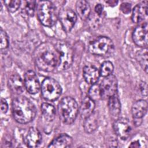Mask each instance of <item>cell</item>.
I'll list each match as a JSON object with an SVG mask.
<instances>
[{
	"instance_id": "obj_28",
	"label": "cell",
	"mask_w": 148,
	"mask_h": 148,
	"mask_svg": "<svg viewBox=\"0 0 148 148\" xmlns=\"http://www.w3.org/2000/svg\"><path fill=\"white\" fill-rule=\"evenodd\" d=\"M0 42H1V51H6L9 46V38L6 32L2 28L0 30Z\"/></svg>"
},
{
	"instance_id": "obj_32",
	"label": "cell",
	"mask_w": 148,
	"mask_h": 148,
	"mask_svg": "<svg viewBox=\"0 0 148 148\" xmlns=\"http://www.w3.org/2000/svg\"><path fill=\"white\" fill-rule=\"evenodd\" d=\"M103 7L101 4H97L95 7V12L98 15L101 16L103 13Z\"/></svg>"
},
{
	"instance_id": "obj_11",
	"label": "cell",
	"mask_w": 148,
	"mask_h": 148,
	"mask_svg": "<svg viewBox=\"0 0 148 148\" xmlns=\"http://www.w3.org/2000/svg\"><path fill=\"white\" fill-rule=\"evenodd\" d=\"M24 85L27 91L31 94L38 93L40 86L36 73L32 71H28L24 75Z\"/></svg>"
},
{
	"instance_id": "obj_29",
	"label": "cell",
	"mask_w": 148,
	"mask_h": 148,
	"mask_svg": "<svg viewBox=\"0 0 148 148\" xmlns=\"http://www.w3.org/2000/svg\"><path fill=\"white\" fill-rule=\"evenodd\" d=\"M4 3L10 12H14L17 10L21 5V1L18 0H7L5 1Z\"/></svg>"
},
{
	"instance_id": "obj_17",
	"label": "cell",
	"mask_w": 148,
	"mask_h": 148,
	"mask_svg": "<svg viewBox=\"0 0 148 148\" xmlns=\"http://www.w3.org/2000/svg\"><path fill=\"white\" fill-rule=\"evenodd\" d=\"M147 110V102L144 99L136 101L132 106V114L134 119H141Z\"/></svg>"
},
{
	"instance_id": "obj_2",
	"label": "cell",
	"mask_w": 148,
	"mask_h": 148,
	"mask_svg": "<svg viewBox=\"0 0 148 148\" xmlns=\"http://www.w3.org/2000/svg\"><path fill=\"white\" fill-rule=\"evenodd\" d=\"M12 110L14 120L21 124H27L32 121L36 114L34 104L23 96L16 97L13 99Z\"/></svg>"
},
{
	"instance_id": "obj_9",
	"label": "cell",
	"mask_w": 148,
	"mask_h": 148,
	"mask_svg": "<svg viewBox=\"0 0 148 148\" xmlns=\"http://www.w3.org/2000/svg\"><path fill=\"white\" fill-rule=\"evenodd\" d=\"M58 18L64 30L67 32L71 31L77 21L76 13L72 9L67 8L60 11Z\"/></svg>"
},
{
	"instance_id": "obj_24",
	"label": "cell",
	"mask_w": 148,
	"mask_h": 148,
	"mask_svg": "<svg viewBox=\"0 0 148 148\" xmlns=\"http://www.w3.org/2000/svg\"><path fill=\"white\" fill-rule=\"evenodd\" d=\"M136 58L140 65L143 70L147 73V47L143 48L138 50L136 54Z\"/></svg>"
},
{
	"instance_id": "obj_12",
	"label": "cell",
	"mask_w": 148,
	"mask_h": 148,
	"mask_svg": "<svg viewBox=\"0 0 148 148\" xmlns=\"http://www.w3.org/2000/svg\"><path fill=\"white\" fill-rule=\"evenodd\" d=\"M115 134L121 139L126 140L130 135L131 127L128 120L120 119L114 121L113 125Z\"/></svg>"
},
{
	"instance_id": "obj_21",
	"label": "cell",
	"mask_w": 148,
	"mask_h": 148,
	"mask_svg": "<svg viewBox=\"0 0 148 148\" xmlns=\"http://www.w3.org/2000/svg\"><path fill=\"white\" fill-rule=\"evenodd\" d=\"M76 10L79 17L82 20H86L88 18L91 8L89 3L84 0H80L77 1L76 3Z\"/></svg>"
},
{
	"instance_id": "obj_30",
	"label": "cell",
	"mask_w": 148,
	"mask_h": 148,
	"mask_svg": "<svg viewBox=\"0 0 148 148\" xmlns=\"http://www.w3.org/2000/svg\"><path fill=\"white\" fill-rule=\"evenodd\" d=\"M120 9L125 14L128 13L129 12H130L131 10V4L127 3V2H124L120 6Z\"/></svg>"
},
{
	"instance_id": "obj_19",
	"label": "cell",
	"mask_w": 148,
	"mask_h": 148,
	"mask_svg": "<svg viewBox=\"0 0 148 148\" xmlns=\"http://www.w3.org/2000/svg\"><path fill=\"white\" fill-rule=\"evenodd\" d=\"M95 103L93 100L88 97H85L81 103L80 107V114L82 119H85L90 116L94 110Z\"/></svg>"
},
{
	"instance_id": "obj_16",
	"label": "cell",
	"mask_w": 148,
	"mask_h": 148,
	"mask_svg": "<svg viewBox=\"0 0 148 148\" xmlns=\"http://www.w3.org/2000/svg\"><path fill=\"white\" fill-rule=\"evenodd\" d=\"M8 84L10 89L14 94H20L24 90V82H23L20 76L17 74H13L10 76L8 80Z\"/></svg>"
},
{
	"instance_id": "obj_15",
	"label": "cell",
	"mask_w": 148,
	"mask_h": 148,
	"mask_svg": "<svg viewBox=\"0 0 148 148\" xmlns=\"http://www.w3.org/2000/svg\"><path fill=\"white\" fill-rule=\"evenodd\" d=\"M83 76L87 83L94 84L99 78V70L93 65H86L83 68Z\"/></svg>"
},
{
	"instance_id": "obj_22",
	"label": "cell",
	"mask_w": 148,
	"mask_h": 148,
	"mask_svg": "<svg viewBox=\"0 0 148 148\" xmlns=\"http://www.w3.org/2000/svg\"><path fill=\"white\" fill-rule=\"evenodd\" d=\"M98 121L97 113H92L90 116L85 119L84 123V131L88 134L94 132L98 128Z\"/></svg>"
},
{
	"instance_id": "obj_26",
	"label": "cell",
	"mask_w": 148,
	"mask_h": 148,
	"mask_svg": "<svg viewBox=\"0 0 148 148\" xmlns=\"http://www.w3.org/2000/svg\"><path fill=\"white\" fill-rule=\"evenodd\" d=\"M88 97L94 101L101 99L99 84L97 83L92 84L88 90Z\"/></svg>"
},
{
	"instance_id": "obj_5",
	"label": "cell",
	"mask_w": 148,
	"mask_h": 148,
	"mask_svg": "<svg viewBox=\"0 0 148 148\" xmlns=\"http://www.w3.org/2000/svg\"><path fill=\"white\" fill-rule=\"evenodd\" d=\"M114 44L112 40L106 36H99L92 41L88 45L90 53L100 56H109L114 51Z\"/></svg>"
},
{
	"instance_id": "obj_4",
	"label": "cell",
	"mask_w": 148,
	"mask_h": 148,
	"mask_svg": "<svg viewBox=\"0 0 148 148\" xmlns=\"http://www.w3.org/2000/svg\"><path fill=\"white\" fill-rule=\"evenodd\" d=\"M58 109L60 119L66 124L73 123L79 112L76 101L70 97H65L61 100L58 104Z\"/></svg>"
},
{
	"instance_id": "obj_27",
	"label": "cell",
	"mask_w": 148,
	"mask_h": 148,
	"mask_svg": "<svg viewBox=\"0 0 148 148\" xmlns=\"http://www.w3.org/2000/svg\"><path fill=\"white\" fill-rule=\"evenodd\" d=\"M36 2L35 1H25L23 10L27 15L32 16L34 14Z\"/></svg>"
},
{
	"instance_id": "obj_20",
	"label": "cell",
	"mask_w": 148,
	"mask_h": 148,
	"mask_svg": "<svg viewBox=\"0 0 148 148\" xmlns=\"http://www.w3.org/2000/svg\"><path fill=\"white\" fill-rule=\"evenodd\" d=\"M108 100L110 114L114 118L117 117L121 112V103L117 94L110 97Z\"/></svg>"
},
{
	"instance_id": "obj_23",
	"label": "cell",
	"mask_w": 148,
	"mask_h": 148,
	"mask_svg": "<svg viewBox=\"0 0 148 148\" xmlns=\"http://www.w3.org/2000/svg\"><path fill=\"white\" fill-rule=\"evenodd\" d=\"M41 110L44 119L47 121H53L56 114L54 106L49 103H43L41 105Z\"/></svg>"
},
{
	"instance_id": "obj_31",
	"label": "cell",
	"mask_w": 148,
	"mask_h": 148,
	"mask_svg": "<svg viewBox=\"0 0 148 148\" xmlns=\"http://www.w3.org/2000/svg\"><path fill=\"white\" fill-rule=\"evenodd\" d=\"M8 109V105L6 101L3 99L1 98V110L2 113H6Z\"/></svg>"
},
{
	"instance_id": "obj_3",
	"label": "cell",
	"mask_w": 148,
	"mask_h": 148,
	"mask_svg": "<svg viewBox=\"0 0 148 148\" xmlns=\"http://www.w3.org/2000/svg\"><path fill=\"white\" fill-rule=\"evenodd\" d=\"M36 9L38 19L43 25L52 27L56 23L58 16L56 6L51 1H39Z\"/></svg>"
},
{
	"instance_id": "obj_7",
	"label": "cell",
	"mask_w": 148,
	"mask_h": 148,
	"mask_svg": "<svg viewBox=\"0 0 148 148\" xmlns=\"http://www.w3.org/2000/svg\"><path fill=\"white\" fill-rule=\"evenodd\" d=\"M40 88L43 97L50 101L57 99L62 92V88L58 82L51 77L45 78Z\"/></svg>"
},
{
	"instance_id": "obj_8",
	"label": "cell",
	"mask_w": 148,
	"mask_h": 148,
	"mask_svg": "<svg viewBox=\"0 0 148 148\" xmlns=\"http://www.w3.org/2000/svg\"><path fill=\"white\" fill-rule=\"evenodd\" d=\"M101 99H108L110 97L117 94V80L115 76L110 75L104 79L99 84Z\"/></svg>"
},
{
	"instance_id": "obj_25",
	"label": "cell",
	"mask_w": 148,
	"mask_h": 148,
	"mask_svg": "<svg viewBox=\"0 0 148 148\" xmlns=\"http://www.w3.org/2000/svg\"><path fill=\"white\" fill-rule=\"evenodd\" d=\"M113 69V65L110 61H105L101 65L99 69L100 75H101L103 77H106L108 76H109L112 75Z\"/></svg>"
},
{
	"instance_id": "obj_1",
	"label": "cell",
	"mask_w": 148,
	"mask_h": 148,
	"mask_svg": "<svg viewBox=\"0 0 148 148\" xmlns=\"http://www.w3.org/2000/svg\"><path fill=\"white\" fill-rule=\"evenodd\" d=\"M36 66L45 72H52L58 66L59 53L56 46L49 42L39 45L33 54Z\"/></svg>"
},
{
	"instance_id": "obj_10",
	"label": "cell",
	"mask_w": 148,
	"mask_h": 148,
	"mask_svg": "<svg viewBox=\"0 0 148 148\" xmlns=\"http://www.w3.org/2000/svg\"><path fill=\"white\" fill-rule=\"evenodd\" d=\"M147 28V24L145 22L139 24L134 29L132 34V39L137 46L143 48L147 47L148 43Z\"/></svg>"
},
{
	"instance_id": "obj_18",
	"label": "cell",
	"mask_w": 148,
	"mask_h": 148,
	"mask_svg": "<svg viewBox=\"0 0 148 148\" xmlns=\"http://www.w3.org/2000/svg\"><path fill=\"white\" fill-rule=\"evenodd\" d=\"M72 143V138L66 134H63L56 138L48 146L51 148L69 147Z\"/></svg>"
},
{
	"instance_id": "obj_33",
	"label": "cell",
	"mask_w": 148,
	"mask_h": 148,
	"mask_svg": "<svg viewBox=\"0 0 148 148\" xmlns=\"http://www.w3.org/2000/svg\"><path fill=\"white\" fill-rule=\"evenodd\" d=\"M140 90H141V92L143 94V95H147V84L145 82H142L140 85Z\"/></svg>"
},
{
	"instance_id": "obj_6",
	"label": "cell",
	"mask_w": 148,
	"mask_h": 148,
	"mask_svg": "<svg viewBox=\"0 0 148 148\" xmlns=\"http://www.w3.org/2000/svg\"><path fill=\"white\" fill-rule=\"evenodd\" d=\"M56 48L59 53V64L57 69L59 71L68 69L73 62V50L71 46L66 42H57Z\"/></svg>"
},
{
	"instance_id": "obj_14",
	"label": "cell",
	"mask_w": 148,
	"mask_h": 148,
	"mask_svg": "<svg viewBox=\"0 0 148 148\" xmlns=\"http://www.w3.org/2000/svg\"><path fill=\"white\" fill-rule=\"evenodd\" d=\"M42 141V136L38 129L30 128L25 137V143L29 147H36L39 146Z\"/></svg>"
},
{
	"instance_id": "obj_13",
	"label": "cell",
	"mask_w": 148,
	"mask_h": 148,
	"mask_svg": "<svg viewBox=\"0 0 148 148\" xmlns=\"http://www.w3.org/2000/svg\"><path fill=\"white\" fill-rule=\"evenodd\" d=\"M147 1L137 4L133 9L131 19L134 23H143L147 18Z\"/></svg>"
}]
</instances>
